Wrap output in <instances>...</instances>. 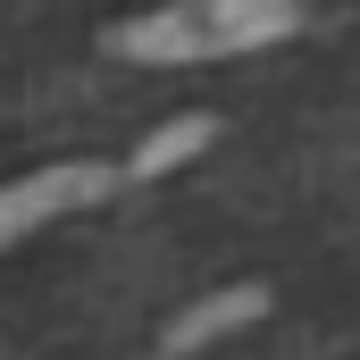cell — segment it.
<instances>
[{
    "instance_id": "obj_1",
    "label": "cell",
    "mask_w": 360,
    "mask_h": 360,
    "mask_svg": "<svg viewBox=\"0 0 360 360\" xmlns=\"http://www.w3.org/2000/svg\"><path fill=\"white\" fill-rule=\"evenodd\" d=\"M302 25V0H168L151 17H126L109 34L117 59H151V68H193V59H235V51H269Z\"/></svg>"
},
{
    "instance_id": "obj_2",
    "label": "cell",
    "mask_w": 360,
    "mask_h": 360,
    "mask_svg": "<svg viewBox=\"0 0 360 360\" xmlns=\"http://www.w3.org/2000/svg\"><path fill=\"white\" fill-rule=\"evenodd\" d=\"M109 184H117V168H101V160H59V168H34V176L0 184V252L25 243L51 218H68V210H92Z\"/></svg>"
},
{
    "instance_id": "obj_3",
    "label": "cell",
    "mask_w": 360,
    "mask_h": 360,
    "mask_svg": "<svg viewBox=\"0 0 360 360\" xmlns=\"http://www.w3.org/2000/svg\"><path fill=\"white\" fill-rule=\"evenodd\" d=\"M269 310V285H226V293H210V302H193L176 327L160 335V352H201V344H218V335H235V327H252Z\"/></svg>"
},
{
    "instance_id": "obj_4",
    "label": "cell",
    "mask_w": 360,
    "mask_h": 360,
    "mask_svg": "<svg viewBox=\"0 0 360 360\" xmlns=\"http://www.w3.org/2000/svg\"><path fill=\"white\" fill-rule=\"evenodd\" d=\"M210 134H218V117H176V126L143 134V151H134V176H160V168H176V160H193V151H201Z\"/></svg>"
}]
</instances>
